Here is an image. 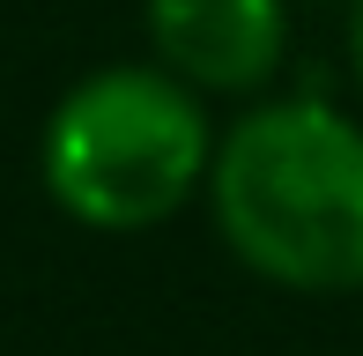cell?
<instances>
[{"label": "cell", "instance_id": "cell-1", "mask_svg": "<svg viewBox=\"0 0 363 356\" xmlns=\"http://www.w3.org/2000/svg\"><path fill=\"white\" fill-rule=\"evenodd\" d=\"M208 216L245 274L296 297L363 289V119L274 96L223 126Z\"/></svg>", "mask_w": 363, "mask_h": 356}, {"label": "cell", "instance_id": "cell-2", "mask_svg": "<svg viewBox=\"0 0 363 356\" xmlns=\"http://www.w3.org/2000/svg\"><path fill=\"white\" fill-rule=\"evenodd\" d=\"M216 141L223 134L208 126V96L193 82H178L163 60H119L52 104L38 134V178L67 223L134 238L208 193Z\"/></svg>", "mask_w": 363, "mask_h": 356}, {"label": "cell", "instance_id": "cell-3", "mask_svg": "<svg viewBox=\"0 0 363 356\" xmlns=\"http://www.w3.org/2000/svg\"><path fill=\"white\" fill-rule=\"evenodd\" d=\"M141 23L201 96H259L289 60V0H141Z\"/></svg>", "mask_w": 363, "mask_h": 356}, {"label": "cell", "instance_id": "cell-4", "mask_svg": "<svg viewBox=\"0 0 363 356\" xmlns=\"http://www.w3.org/2000/svg\"><path fill=\"white\" fill-rule=\"evenodd\" d=\"M341 45H349V74L363 89V0H349V23H341Z\"/></svg>", "mask_w": 363, "mask_h": 356}]
</instances>
